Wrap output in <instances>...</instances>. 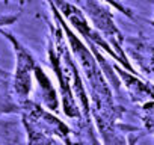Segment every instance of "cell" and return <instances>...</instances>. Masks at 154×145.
Instances as JSON below:
<instances>
[{
	"instance_id": "obj_1",
	"label": "cell",
	"mask_w": 154,
	"mask_h": 145,
	"mask_svg": "<svg viewBox=\"0 0 154 145\" xmlns=\"http://www.w3.org/2000/svg\"><path fill=\"white\" fill-rule=\"evenodd\" d=\"M47 3L53 14V20H56L63 29L71 53L85 79V85L91 103V115L101 136L103 145H130L121 127V116L124 113V109L116 104L112 89L109 86V80L100 62L97 60L92 50L86 45V42L63 20L56 5L51 2Z\"/></svg>"
},
{
	"instance_id": "obj_2",
	"label": "cell",
	"mask_w": 154,
	"mask_h": 145,
	"mask_svg": "<svg viewBox=\"0 0 154 145\" xmlns=\"http://www.w3.org/2000/svg\"><path fill=\"white\" fill-rule=\"evenodd\" d=\"M54 24H50V39L47 47V62L50 68L53 69L54 76L59 82V94H60V109L63 115L69 119H74L80 122L85 128V133L91 137H95V128L92 125H88L82 112V107L79 104L72 89V80L74 74L79 69L69 44L66 41V36L63 33V29L60 24L53 20Z\"/></svg>"
},
{
	"instance_id": "obj_3",
	"label": "cell",
	"mask_w": 154,
	"mask_h": 145,
	"mask_svg": "<svg viewBox=\"0 0 154 145\" xmlns=\"http://www.w3.org/2000/svg\"><path fill=\"white\" fill-rule=\"evenodd\" d=\"M48 2L56 5V8L59 9V12L63 17V20L69 24V27L79 35L86 42V45L92 50V53L95 54L97 60L100 62V65H101V68L104 71L107 80L116 89H119V86H121L119 77L116 74L115 68L107 62V57H104V54H103V53H106L109 57H112L115 62H118L121 65V57L116 54V51L112 48V45L94 29V26L91 24V21L88 20L85 12L74 2H68V0H48Z\"/></svg>"
},
{
	"instance_id": "obj_4",
	"label": "cell",
	"mask_w": 154,
	"mask_h": 145,
	"mask_svg": "<svg viewBox=\"0 0 154 145\" xmlns=\"http://www.w3.org/2000/svg\"><path fill=\"white\" fill-rule=\"evenodd\" d=\"M74 3L85 12V15L88 17V20L91 21L94 29L112 45V48L121 57V66L130 72L140 74L133 66V63L130 62V59L127 57V54L124 51V38L125 36L122 35L119 27L115 24L113 14L107 8V3H104L103 0H75Z\"/></svg>"
},
{
	"instance_id": "obj_5",
	"label": "cell",
	"mask_w": 154,
	"mask_h": 145,
	"mask_svg": "<svg viewBox=\"0 0 154 145\" xmlns=\"http://www.w3.org/2000/svg\"><path fill=\"white\" fill-rule=\"evenodd\" d=\"M2 33L6 36V39L12 44L14 53H15V69H14V77H12V89L15 100L18 106L23 103L29 101L32 89H33V82H35V66H36V59L33 54L26 48L12 33L2 30Z\"/></svg>"
},
{
	"instance_id": "obj_6",
	"label": "cell",
	"mask_w": 154,
	"mask_h": 145,
	"mask_svg": "<svg viewBox=\"0 0 154 145\" xmlns=\"http://www.w3.org/2000/svg\"><path fill=\"white\" fill-rule=\"evenodd\" d=\"M124 51L133 66L143 74H154V42L137 38H124Z\"/></svg>"
},
{
	"instance_id": "obj_7",
	"label": "cell",
	"mask_w": 154,
	"mask_h": 145,
	"mask_svg": "<svg viewBox=\"0 0 154 145\" xmlns=\"http://www.w3.org/2000/svg\"><path fill=\"white\" fill-rule=\"evenodd\" d=\"M33 76H35V83L38 86V94L41 97V104L44 107H47L48 110L57 112L59 106H60L59 94H57L56 88L53 86L50 77L47 76V72L44 71V68L39 63H36V66H35Z\"/></svg>"
},
{
	"instance_id": "obj_8",
	"label": "cell",
	"mask_w": 154,
	"mask_h": 145,
	"mask_svg": "<svg viewBox=\"0 0 154 145\" xmlns=\"http://www.w3.org/2000/svg\"><path fill=\"white\" fill-rule=\"evenodd\" d=\"M104 3H107L110 8H113V9H116V11H119L121 14H124L125 17H128V18H134V14H133V11L128 8V6H125L124 3H121L119 0H103Z\"/></svg>"
},
{
	"instance_id": "obj_9",
	"label": "cell",
	"mask_w": 154,
	"mask_h": 145,
	"mask_svg": "<svg viewBox=\"0 0 154 145\" xmlns=\"http://www.w3.org/2000/svg\"><path fill=\"white\" fill-rule=\"evenodd\" d=\"M151 26H152V27H154V20H152V21H151Z\"/></svg>"
}]
</instances>
